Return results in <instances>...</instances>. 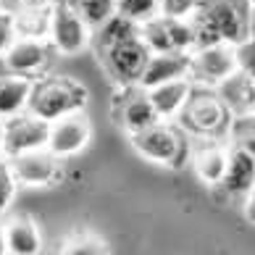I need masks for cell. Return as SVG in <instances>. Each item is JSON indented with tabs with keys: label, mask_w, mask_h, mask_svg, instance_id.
<instances>
[{
	"label": "cell",
	"mask_w": 255,
	"mask_h": 255,
	"mask_svg": "<svg viewBox=\"0 0 255 255\" xmlns=\"http://www.w3.org/2000/svg\"><path fill=\"white\" fill-rule=\"evenodd\" d=\"M129 142L145 160L168 168H184L192 155V137L176 121H155L139 131H131Z\"/></svg>",
	"instance_id": "6da1fadb"
},
{
	"label": "cell",
	"mask_w": 255,
	"mask_h": 255,
	"mask_svg": "<svg viewBox=\"0 0 255 255\" xmlns=\"http://www.w3.org/2000/svg\"><path fill=\"white\" fill-rule=\"evenodd\" d=\"M87 106V87L71 77H37L32 79V92L26 111L42 121H55L69 113L84 111Z\"/></svg>",
	"instance_id": "7a4b0ae2"
},
{
	"label": "cell",
	"mask_w": 255,
	"mask_h": 255,
	"mask_svg": "<svg viewBox=\"0 0 255 255\" xmlns=\"http://www.w3.org/2000/svg\"><path fill=\"white\" fill-rule=\"evenodd\" d=\"M232 119L234 116L216 95L213 87H197L195 84L190 100L184 103L182 113L176 116V124L195 139H224Z\"/></svg>",
	"instance_id": "3957f363"
},
{
	"label": "cell",
	"mask_w": 255,
	"mask_h": 255,
	"mask_svg": "<svg viewBox=\"0 0 255 255\" xmlns=\"http://www.w3.org/2000/svg\"><path fill=\"white\" fill-rule=\"evenodd\" d=\"M226 45H240L250 37V3L248 0H203L195 11Z\"/></svg>",
	"instance_id": "277c9868"
},
{
	"label": "cell",
	"mask_w": 255,
	"mask_h": 255,
	"mask_svg": "<svg viewBox=\"0 0 255 255\" xmlns=\"http://www.w3.org/2000/svg\"><path fill=\"white\" fill-rule=\"evenodd\" d=\"M48 42L58 55L71 58V55H79L82 50H87L92 45V26L61 0L50 11Z\"/></svg>",
	"instance_id": "5b68a950"
},
{
	"label": "cell",
	"mask_w": 255,
	"mask_h": 255,
	"mask_svg": "<svg viewBox=\"0 0 255 255\" xmlns=\"http://www.w3.org/2000/svg\"><path fill=\"white\" fill-rule=\"evenodd\" d=\"M98 53L103 58L106 71L113 77V82H116L119 87H131V84L139 82L142 69L147 63V55H150L145 42L139 40V34L127 37V40H121L116 45H108V48H103Z\"/></svg>",
	"instance_id": "8992f818"
},
{
	"label": "cell",
	"mask_w": 255,
	"mask_h": 255,
	"mask_svg": "<svg viewBox=\"0 0 255 255\" xmlns=\"http://www.w3.org/2000/svg\"><path fill=\"white\" fill-rule=\"evenodd\" d=\"M5 163L11 168L16 184L21 187H50L63 174L61 158L53 155L48 147H37V150H29V153L11 155L5 158Z\"/></svg>",
	"instance_id": "52a82bcc"
},
{
	"label": "cell",
	"mask_w": 255,
	"mask_h": 255,
	"mask_svg": "<svg viewBox=\"0 0 255 255\" xmlns=\"http://www.w3.org/2000/svg\"><path fill=\"white\" fill-rule=\"evenodd\" d=\"M232 71H237V53L234 45H211L190 53V79L197 87H216Z\"/></svg>",
	"instance_id": "ba28073f"
},
{
	"label": "cell",
	"mask_w": 255,
	"mask_h": 255,
	"mask_svg": "<svg viewBox=\"0 0 255 255\" xmlns=\"http://www.w3.org/2000/svg\"><path fill=\"white\" fill-rule=\"evenodd\" d=\"M92 139V127L90 119L84 116V111L69 113V116H61L48 124V147L53 155H58L61 160L79 155L84 147L90 145Z\"/></svg>",
	"instance_id": "9c48e42d"
},
{
	"label": "cell",
	"mask_w": 255,
	"mask_h": 255,
	"mask_svg": "<svg viewBox=\"0 0 255 255\" xmlns=\"http://www.w3.org/2000/svg\"><path fill=\"white\" fill-rule=\"evenodd\" d=\"M48 145V121L37 119L34 113L21 111L3 121V158Z\"/></svg>",
	"instance_id": "30bf717a"
},
{
	"label": "cell",
	"mask_w": 255,
	"mask_h": 255,
	"mask_svg": "<svg viewBox=\"0 0 255 255\" xmlns=\"http://www.w3.org/2000/svg\"><path fill=\"white\" fill-rule=\"evenodd\" d=\"M50 42H45V37H13V42L8 45L3 53V69L11 74H21V77L37 79L48 69L50 63Z\"/></svg>",
	"instance_id": "8fae6325"
},
{
	"label": "cell",
	"mask_w": 255,
	"mask_h": 255,
	"mask_svg": "<svg viewBox=\"0 0 255 255\" xmlns=\"http://www.w3.org/2000/svg\"><path fill=\"white\" fill-rule=\"evenodd\" d=\"M255 184V155L245 147L229 145V158H226V171L216 190L226 195V200H242L248 190Z\"/></svg>",
	"instance_id": "7c38bea8"
},
{
	"label": "cell",
	"mask_w": 255,
	"mask_h": 255,
	"mask_svg": "<svg viewBox=\"0 0 255 255\" xmlns=\"http://www.w3.org/2000/svg\"><path fill=\"white\" fill-rule=\"evenodd\" d=\"M121 90L124 92H121L119 100H116V121L127 129V134L160 121L155 108H153V103L147 98V92L142 87L131 84V87H121Z\"/></svg>",
	"instance_id": "4fadbf2b"
},
{
	"label": "cell",
	"mask_w": 255,
	"mask_h": 255,
	"mask_svg": "<svg viewBox=\"0 0 255 255\" xmlns=\"http://www.w3.org/2000/svg\"><path fill=\"white\" fill-rule=\"evenodd\" d=\"M226 158H229V145H224L221 139H200L197 145L192 142L190 163L205 187H216L221 182L226 171Z\"/></svg>",
	"instance_id": "5bb4252c"
},
{
	"label": "cell",
	"mask_w": 255,
	"mask_h": 255,
	"mask_svg": "<svg viewBox=\"0 0 255 255\" xmlns=\"http://www.w3.org/2000/svg\"><path fill=\"white\" fill-rule=\"evenodd\" d=\"M195 90V82L190 77H179V79H168V82H160L155 87L145 90L153 108L158 113L160 121H176V116L182 113L184 103L190 100Z\"/></svg>",
	"instance_id": "9a60e30c"
},
{
	"label": "cell",
	"mask_w": 255,
	"mask_h": 255,
	"mask_svg": "<svg viewBox=\"0 0 255 255\" xmlns=\"http://www.w3.org/2000/svg\"><path fill=\"white\" fill-rule=\"evenodd\" d=\"M190 77V53H150L137 87L150 90L160 82Z\"/></svg>",
	"instance_id": "2e32d148"
},
{
	"label": "cell",
	"mask_w": 255,
	"mask_h": 255,
	"mask_svg": "<svg viewBox=\"0 0 255 255\" xmlns=\"http://www.w3.org/2000/svg\"><path fill=\"white\" fill-rule=\"evenodd\" d=\"M216 95L229 108L232 116H248L255 113V82L245 71H232L224 82L216 84Z\"/></svg>",
	"instance_id": "e0dca14e"
},
{
	"label": "cell",
	"mask_w": 255,
	"mask_h": 255,
	"mask_svg": "<svg viewBox=\"0 0 255 255\" xmlns=\"http://www.w3.org/2000/svg\"><path fill=\"white\" fill-rule=\"evenodd\" d=\"M3 229H5V253L11 255L42 253V234L29 216H13L3 224Z\"/></svg>",
	"instance_id": "ac0fdd59"
},
{
	"label": "cell",
	"mask_w": 255,
	"mask_h": 255,
	"mask_svg": "<svg viewBox=\"0 0 255 255\" xmlns=\"http://www.w3.org/2000/svg\"><path fill=\"white\" fill-rule=\"evenodd\" d=\"M29 92H32V79L29 77L11 74V71L0 74V121L26 111Z\"/></svg>",
	"instance_id": "d6986e66"
},
{
	"label": "cell",
	"mask_w": 255,
	"mask_h": 255,
	"mask_svg": "<svg viewBox=\"0 0 255 255\" xmlns=\"http://www.w3.org/2000/svg\"><path fill=\"white\" fill-rule=\"evenodd\" d=\"M50 11H53V5H34V0H32V3L21 5L18 11L8 13L16 37H48Z\"/></svg>",
	"instance_id": "ffe728a7"
},
{
	"label": "cell",
	"mask_w": 255,
	"mask_h": 255,
	"mask_svg": "<svg viewBox=\"0 0 255 255\" xmlns=\"http://www.w3.org/2000/svg\"><path fill=\"white\" fill-rule=\"evenodd\" d=\"M63 3L69 5L71 11H77L92 29H98V26L113 13V0H63Z\"/></svg>",
	"instance_id": "44dd1931"
},
{
	"label": "cell",
	"mask_w": 255,
	"mask_h": 255,
	"mask_svg": "<svg viewBox=\"0 0 255 255\" xmlns=\"http://www.w3.org/2000/svg\"><path fill=\"white\" fill-rule=\"evenodd\" d=\"M113 11L134 24H145L160 11V0H113Z\"/></svg>",
	"instance_id": "7402d4cb"
},
{
	"label": "cell",
	"mask_w": 255,
	"mask_h": 255,
	"mask_svg": "<svg viewBox=\"0 0 255 255\" xmlns=\"http://www.w3.org/2000/svg\"><path fill=\"white\" fill-rule=\"evenodd\" d=\"M226 139H229V145L245 147L255 155V113L234 116L229 124V131H226Z\"/></svg>",
	"instance_id": "603a6c76"
},
{
	"label": "cell",
	"mask_w": 255,
	"mask_h": 255,
	"mask_svg": "<svg viewBox=\"0 0 255 255\" xmlns=\"http://www.w3.org/2000/svg\"><path fill=\"white\" fill-rule=\"evenodd\" d=\"M61 253H66V255H103V253H108V245L90 232H79L63 242Z\"/></svg>",
	"instance_id": "cb8c5ba5"
},
{
	"label": "cell",
	"mask_w": 255,
	"mask_h": 255,
	"mask_svg": "<svg viewBox=\"0 0 255 255\" xmlns=\"http://www.w3.org/2000/svg\"><path fill=\"white\" fill-rule=\"evenodd\" d=\"M203 5V0H160V16L166 18H190Z\"/></svg>",
	"instance_id": "d4e9b609"
},
{
	"label": "cell",
	"mask_w": 255,
	"mask_h": 255,
	"mask_svg": "<svg viewBox=\"0 0 255 255\" xmlns=\"http://www.w3.org/2000/svg\"><path fill=\"white\" fill-rule=\"evenodd\" d=\"M16 179L11 174V168H8L5 158H0V216H3L8 208H11L13 197H16Z\"/></svg>",
	"instance_id": "484cf974"
},
{
	"label": "cell",
	"mask_w": 255,
	"mask_h": 255,
	"mask_svg": "<svg viewBox=\"0 0 255 255\" xmlns=\"http://www.w3.org/2000/svg\"><path fill=\"white\" fill-rule=\"evenodd\" d=\"M234 53H237V69L255 82V37H248L245 42L234 45Z\"/></svg>",
	"instance_id": "4316f807"
},
{
	"label": "cell",
	"mask_w": 255,
	"mask_h": 255,
	"mask_svg": "<svg viewBox=\"0 0 255 255\" xmlns=\"http://www.w3.org/2000/svg\"><path fill=\"white\" fill-rule=\"evenodd\" d=\"M13 24H11V16L8 13H0V58H3V53L8 50V45L13 42Z\"/></svg>",
	"instance_id": "83f0119b"
},
{
	"label": "cell",
	"mask_w": 255,
	"mask_h": 255,
	"mask_svg": "<svg viewBox=\"0 0 255 255\" xmlns=\"http://www.w3.org/2000/svg\"><path fill=\"white\" fill-rule=\"evenodd\" d=\"M242 216L248 219V224L255 226V184L248 190V195L242 197Z\"/></svg>",
	"instance_id": "f1b7e54d"
},
{
	"label": "cell",
	"mask_w": 255,
	"mask_h": 255,
	"mask_svg": "<svg viewBox=\"0 0 255 255\" xmlns=\"http://www.w3.org/2000/svg\"><path fill=\"white\" fill-rule=\"evenodd\" d=\"M26 3H32V0H0V8H3V13H13Z\"/></svg>",
	"instance_id": "f546056e"
},
{
	"label": "cell",
	"mask_w": 255,
	"mask_h": 255,
	"mask_svg": "<svg viewBox=\"0 0 255 255\" xmlns=\"http://www.w3.org/2000/svg\"><path fill=\"white\" fill-rule=\"evenodd\" d=\"M248 26H250V37H255V5H250V18H248Z\"/></svg>",
	"instance_id": "4dcf8cb0"
},
{
	"label": "cell",
	"mask_w": 255,
	"mask_h": 255,
	"mask_svg": "<svg viewBox=\"0 0 255 255\" xmlns=\"http://www.w3.org/2000/svg\"><path fill=\"white\" fill-rule=\"evenodd\" d=\"M0 255H5V229L0 224Z\"/></svg>",
	"instance_id": "1f68e13d"
},
{
	"label": "cell",
	"mask_w": 255,
	"mask_h": 255,
	"mask_svg": "<svg viewBox=\"0 0 255 255\" xmlns=\"http://www.w3.org/2000/svg\"><path fill=\"white\" fill-rule=\"evenodd\" d=\"M0 158H3V121H0Z\"/></svg>",
	"instance_id": "d6a6232c"
},
{
	"label": "cell",
	"mask_w": 255,
	"mask_h": 255,
	"mask_svg": "<svg viewBox=\"0 0 255 255\" xmlns=\"http://www.w3.org/2000/svg\"><path fill=\"white\" fill-rule=\"evenodd\" d=\"M248 3H250V5H255V0H248Z\"/></svg>",
	"instance_id": "836d02e7"
},
{
	"label": "cell",
	"mask_w": 255,
	"mask_h": 255,
	"mask_svg": "<svg viewBox=\"0 0 255 255\" xmlns=\"http://www.w3.org/2000/svg\"><path fill=\"white\" fill-rule=\"evenodd\" d=\"M0 13H3V8H0Z\"/></svg>",
	"instance_id": "e575fe53"
}]
</instances>
